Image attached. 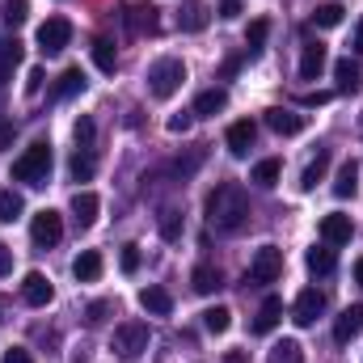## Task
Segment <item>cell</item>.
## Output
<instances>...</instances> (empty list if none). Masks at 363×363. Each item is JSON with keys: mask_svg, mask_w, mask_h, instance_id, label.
<instances>
[{"mask_svg": "<svg viewBox=\"0 0 363 363\" xmlns=\"http://www.w3.org/2000/svg\"><path fill=\"white\" fill-rule=\"evenodd\" d=\"M250 220V199L237 182H220L211 194H207V224L216 233H237L241 224Z\"/></svg>", "mask_w": 363, "mask_h": 363, "instance_id": "6da1fadb", "label": "cell"}, {"mask_svg": "<svg viewBox=\"0 0 363 363\" xmlns=\"http://www.w3.org/2000/svg\"><path fill=\"white\" fill-rule=\"evenodd\" d=\"M13 178L26 182V186H47L51 178V144H30L17 161H13Z\"/></svg>", "mask_w": 363, "mask_h": 363, "instance_id": "7a4b0ae2", "label": "cell"}, {"mask_svg": "<svg viewBox=\"0 0 363 363\" xmlns=\"http://www.w3.org/2000/svg\"><path fill=\"white\" fill-rule=\"evenodd\" d=\"M304 262H308V271H313V274H334V267H338V254H334V245H313Z\"/></svg>", "mask_w": 363, "mask_h": 363, "instance_id": "cb8c5ba5", "label": "cell"}, {"mask_svg": "<svg viewBox=\"0 0 363 363\" xmlns=\"http://www.w3.org/2000/svg\"><path fill=\"white\" fill-rule=\"evenodd\" d=\"M72 274H77V283H93V279H101V254H97V250H85V254H77V262H72Z\"/></svg>", "mask_w": 363, "mask_h": 363, "instance_id": "603a6c76", "label": "cell"}, {"mask_svg": "<svg viewBox=\"0 0 363 363\" xmlns=\"http://www.w3.org/2000/svg\"><path fill=\"white\" fill-rule=\"evenodd\" d=\"M334 81H338V89L342 93H359V85H363V72H359V64L347 55V60H338L334 64Z\"/></svg>", "mask_w": 363, "mask_h": 363, "instance_id": "7402d4cb", "label": "cell"}, {"mask_svg": "<svg viewBox=\"0 0 363 363\" xmlns=\"http://www.w3.org/2000/svg\"><path fill=\"white\" fill-rule=\"evenodd\" d=\"M271 363H304L300 342H296V338H283V342H274V347H271Z\"/></svg>", "mask_w": 363, "mask_h": 363, "instance_id": "4dcf8cb0", "label": "cell"}, {"mask_svg": "<svg viewBox=\"0 0 363 363\" xmlns=\"http://www.w3.org/2000/svg\"><path fill=\"white\" fill-rule=\"evenodd\" d=\"M355 283H359V287H363V258H359V262H355Z\"/></svg>", "mask_w": 363, "mask_h": 363, "instance_id": "f907efd6", "label": "cell"}, {"mask_svg": "<svg viewBox=\"0 0 363 363\" xmlns=\"http://www.w3.org/2000/svg\"><path fill=\"white\" fill-rule=\"evenodd\" d=\"M279 174H283V161H274V157H267V161H258V165H254V174H250V182H258L262 190H271V186H279Z\"/></svg>", "mask_w": 363, "mask_h": 363, "instance_id": "83f0119b", "label": "cell"}, {"mask_svg": "<svg viewBox=\"0 0 363 363\" xmlns=\"http://www.w3.org/2000/svg\"><path fill=\"white\" fill-rule=\"evenodd\" d=\"M140 304H144V313H152V317H169V313H174V296H169L165 287H157V283L140 291Z\"/></svg>", "mask_w": 363, "mask_h": 363, "instance_id": "d6986e66", "label": "cell"}, {"mask_svg": "<svg viewBox=\"0 0 363 363\" xmlns=\"http://www.w3.org/2000/svg\"><path fill=\"white\" fill-rule=\"evenodd\" d=\"M89 51H93V64H97V72H106V77H110V72L118 68V55H114V43H110V38H93Z\"/></svg>", "mask_w": 363, "mask_h": 363, "instance_id": "d4e9b609", "label": "cell"}, {"mask_svg": "<svg viewBox=\"0 0 363 363\" xmlns=\"http://www.w3.org/2000/svg\"><path fill=\"white\" fill-rule=\"evenodd\" d=\"M224 363H245V355H241V351H228V355H224Z\"/></svg>", "mask_w": 363, "mask_h": 363, "instance_id": "681fc988", "label": "cell"}, {"mask_svg": "<svg viewBox=\"0 0 363 363\" xmlns=\"http://www.w3.org/2000/svg\"><path fill=\"white\" fill-rule=\"evenodd\" d=\"M267 34H271V21H267V17H258V21H250V30H245V47H250V51H262V43H267Z\"/></svg>", "mask_w": 363, "mask_h": 363, "instance_id": "836d02e7", "label": "cell"}, {"mask_svg": "<svg viewBox=\"0 0 363 363\" xmlns=\"http://www.w3.org/2000/svg\"><path fill=\"white\" fill-rule=\"evenodd\" d=\"M321 313H325V296H321L317 287H304L300 300H296V308H291V321H296V325H317Z\"/></svg>", "mask_w": 363, "mask_h": 363, "instance_id": "9c48e42d", "label": "cell"}, {"mask_svg": "<svg viewBox=\"0 0 363 363\" xmlns=\"http://www.w3.org/2000/svg\"><path fill=\"white\" fill-rule=\"evenodd\" d=\"M207 21H211V9L203 4V0H186L178 13V26L186 34H199V30H207Z\"/></svg>", "mask_w": 363, "mask_h": 363, "instance_id": "2e32d148", "label": "cell"}, {"mask_svg": "<svg viewBox=\"0 0 363 363\" xmlns=\"http://www.w3.org/2000/svg\"><path fill=\"white\" fill-rule=\"evenodd\" d=\"M254 140H258V123H254V118H237V123L228 127V135H224V144H228L233 157H245V152L254 148Z\"/></svg>", "mask_w": 363, "mask_h": 363, "instance_id": "30bf717a", "label": "cell"}, {"mask_svg": "<svg viewBox=\"0 0 363 363\" xmlns=\"http://www.w3.org/2000/svg\"><path fill=\"white\" fill-rule=\"evenodd\" d=\"M359 334H363V304H351V308H342V317L334 321V342L347 347V342H355Z\"/></svg>", "mask_w": 363, "mask_h": 363, "instance_id": "7c38bea8", "label": "cell"}, {"mask_svg": "<svg viewBox=\"0 0 363 363\" xmlns=\"http://www.w3.org/2000/svg\"><path fill=\"white\" fill-rule=\"evenodd\" d=\"M220 17H224V21H237V17H241V0H224V4H220Z\"/></svg>", "mask_w": 363, "mask_h": 363, "instance_id": "7bdbcfd3", "label": "cell"}, {"mask_svg": "<svg viewBox=\"0 0 363 363\" xmlns=\"http://www.w3.org/2000/svg\"><path fill=\"white\" fill-rule=\"evenodd\" d=\"M325 64H330L325 47H321V43H308L304 55H300V77H304V81H317V77L325 72Z\"/></svg>", "mask_w": 363, "mask_h": 363, "instance_id": "ac0fdd59", "label": "cell"}, {"mask_svg": "<svg viewBox=\"0 0 363 363\" xmlns=\"http://www.w3.org/2000/svg\"><path fill=\"white\" fill-rule=\"evenodd\" d=\"M267 127H271L274 135H300V131H304V114L283 110V106H271V110H267Z\"/></svg>", "mask_w": 363, "mask_h": 363, "instance_id": "5bb4252c", "label": "cell"}, {"mask_svg": "<svg viewBox=\"0 0 363 363\" xmlns=\"http://www.w3.org/2000/svg\"><path fill=\"white\" fill-rule=\"evenodd\" d=\"M279 274H283V250L279 245H262L254 254V262H250V279L254 283H274Z\"/></svg>", "mask_w": 363, "mask_h": 363, "instance_id": "52a82bcc", "label": "cell"}, {"mask_svg": "<svg viewBox=\"0 0 363 363\" xmlns=\"http://www.w3.org/2000/svg\"><path fill=\"white\" fill-rule=\"evenodd\" d=\"M355 51H359V55H363V21H359V26H355Z\"/></svg>", "mask_w": 363, "mask_h": 363, "instance_id": "c3c4849f", "label": "cell"}, {"mask_svg": "<svg viewBox=\"0 0 363 363\" xmlns=\"http://www.w3.org/2000/svg\"><path fill=\"white\" fill-rule=\"evenodd\" d=\"M0 363H34V355H30L26 347H9V351H4V359H0Z\"/></svg>", "mask_w": 363, "mask_h": 363, "instance_id": "b9f144b4", "label": "cell"}, {"mask_svg": "<svg viewBox=\"0 0 363 363\" xmlns=\"http://www.w3.org/2000/svg\"><path fill=\"white\" fill-rule=\"evenodd\" d=\"M106 313H110V300H93L85 321H89V325H101V321H106Z\"/></svg>", "mask_w": 363, "mask_h": 363, "instance_id": "60d3db41", "label": "cell"}, {"mask_svg": "<svg viewBox=\"0 0 363 363\" xmlns=\"http://www.w3.org/2000/svg\"><path fill=\"white\" fill-rule=\"evenodd\" d=\"M93 169H97L93 152H89V148H81V152L72 157V178H77V182H89V178H93Z\"/></svg>", "mask_w": 363, "mask_h": 363, "instance_id": "d590c367", "label": "cell"}, {"mask_svg": "<svg viewBox=\"0 0 363 363\" xmlns=\"http://www.w3.org/2000/svg\"><path fill=\"white\" fill-rule=\"evenodd\" d=\"M13 135H17V131H13V123H0V152H9V148H13Z\"/></svg>", "mask_w": 363, "mask_h": 363, "instance_id": "ee69618b", "label": "cell"}, {"mask_svg": "<svg viewBox=\"0 0 363 363\" xmlns=\"http://www.w3.org/2000/svg\"><path fill=\"white\" fill-rule=\"evenodd\" d=\"M97 211H101V199L93 190H77L72 194V220H77V228H93L97 224Z\"/></svg>", "mask_w": 363, "mask_h": 363, "instance_id": "4fadbf2b", "label": "cell"}, {"mask_svg": "<svg viewBox=\"0 0 363 363\" xmlns=\"http://www.w3.org/2000/svg\"><path fill=\"white\" fill-rule=\"evenodd\" d=\"M325 101H330V93H308L304 97V106H325Z\"/></svg>", "mask_w": 363, "mask_h": 363, "instance_id": "7dc6e473", "label": "cell"}, {"mask_svg": "<svg viewBox=\"0 0 363 363\" xmlns=\"http://www.w3.org/2000/svg\"><path fill=\"white\" fill-rule=\"evenodd\" d=\"M68 43H72V21L68 17H47L38 26V51L43 55H60Z\"/></svg>", "mask_w": 363, "mask_h": 363, "instance_id": "8992f818", "label": "cell"}, {"mask_svg": "<svg viewBox=\"0 0 363 363\" xmlns=\"http://www.w3.org/2000/svg\"><path fill=\"white\" fill-rule=\"evenodd\" d=\"M72 131H77V144H81V148H89L93 144V118H77Z\"/></svg>", "mask_w": 363, "mask_h": 363, "instance_id": "ab89813d", "label": "cell"}, {"mask_svg": "<svg viewBox=\"0 0 363 363\" xmlns=\"http://www.w3.org/2000/svg\"><path fill=\"white\" fill-rule=\"evenodd\" d=\"M359 190V165L355 161H342V169H338V178H334V194L338 199H351Z\"/></svg>", "mask_w": 363, "mask_h": 363, "instance_id": "484cf974", "label": "cell"}, {"mask_svg": "<svg viewBox=\"0 0 363 363\" xmlns=\"http://www.w3.org/2000/svg\"><path fill=\"white\" fill-rule=\"evenodd\" d=\"M330 148H321L308 165H304V174H300V190H317V182H325V174H330Z\"/></svg>", "mask_w": 363, "mask_h": 363, "instance_id": "ffe728a7", "label": "cell"}, {"mask_svg": "<svg viewBox=\"0 0 363 363\" xmlns=\"http://www.w3.org/2000/svg\"><path fill=\"white\" fill-rule=\"evenodd\" d=\"M157 224H161V237H165V241H182V216L174 211V207H165Z\"/></svg>", "mask_w": 363, "mask_h": 363, "instance_id": "e575fe53", "label": "cell"}, {"mask_svg": "<svg viewBox=\"0 0 363 363\" xmlns=\"http://www.w3.org/2000/svg\"><path fill=\"white\" fill-rule=\"evenodd\" d=\"M190 123H194V114H186V110H178V114H169V123H165V127H169L174 135H186V131H190Z\"/></svg>", "mask_w": 363, "mask_h": 363, "instance_id": "f35d334b", "label": "cell"}, {"mask_svg": "<svg viewBox=\"0 0 363 363\" xmlns=\"http://www.w3.org/2000/svg\"><path fill=\"white\" fill-rule=\"evenodd\" d=\"M114 351H118L123 359H140V355L148 351V325H144V321H123V325L114 330Z\"/></svg>", "mask_w": 363, "mask_h": 363, "instance_id": "5b68a950", "label": "cell"}, {"mask_svg": "<svg viewBox=\"0 0 363 363\" xmlns=\"http://www.w3.org/2000/svg\"><path fill=\"white\" fill-rule=\"evenodd\" d=\"M203 325H207L211 334H228V330H233V313H228L224 304H216V308L203 313Z\"/></svg>", "mask_w": 363, "mask_h": 363, "instance_id": "1f68e13d", "label": "cell"}, {"mask_svg": "<svg viewBox=\"0 0 363 363\" xmlns=\"http://www.w3.org/2000/svg\"><path fill=\"white\" fill-rule=\"evenodd\" d=\"M85 89V72L81 68H64L60 72V85H55V97H77Z\"/></svg>", "mask_w": 363, "mask_h": 363, "instance_id": "f546056e", "label": "cell"}, {"mask_svg": "<svg viewBox=\"0 0 363 363\" xmlns=\"http://www.w3.org/2000/svg\"><path fill=\"white\" fill-rule=\"evenodd\" d=\"M26 17H30V4H26V0H9V4H4V21H9V30L26 26Z\"/></svg>", "mask_w": 363, "mask_h": 363, "instance_id": "8d00e7d4", "label": "cell"}, {"mask_svg": "<svg viewBox=\"0 0 363 363\" xmlns=\"http://www.w3.org/2000/svg\"><path fill=\"white\" fill-rule=\"evenodd\" d=\"M190 287H194L199 296H216V291L224 287V274H220V267H211V262H199V267L190 271Z\"/></svg>", "mask_w": 363, "mask_h": 363, "instance_id": "9a60e30c", "label": "cell"}, {"mask_svg": "<svg viewBox=\"0 0 363 363\" xmlns=\"http://www.w3.org/2000/svg\"><path fill=\"white\" fill-rule=\"evenodd\" d=\"M342 4H317V13H313V26H321V30H334V26H342Z\"/></svg>", "mask_w": 363, "mask_h": 363, "instance_id": "d6a6232c", "label": "cell"}, {"mask_svg": "<svg viewBox=\"0 0 363 363\" xmlns=\"http://www.w3.org/2000/svg\"><path fill=\"white\" fill-rule=\"evenodd\" d=\"M30 237H34V245H38V250L60 245V241H64V216H60V211H51V207H43V211L30 220Z\"/></svg>", "mask_w": 363, "mask_h": 363, "instance_id": "277c9868", "label": "cell"}, {"mask_svg": "<svg viewBox=\"0 0 363 363\" xmlns=\"http://www.w3.org/2000/svg\"><path fill=\"white\" fill-rule=\"evenodd\" d=\"M43 89V68H30V77H26V93H38Z\"/></svg>", "mask_w": 363, "mask_h": 363, "instance_id": "f6af8a7d", "label": "cell"}, {"mask_svg": "<svg viewBox=\"0 0 363 363\" xmlns=\"http://www.w3.org/2000/svg\"><path fill=\"white\" fill-rule=\"evenodd\" d=\"M9 271H13V250H9V245H0V279H4Z\"/></svg>", "mask_w": 363, "mask_h": 363, "instance_id": "bcb514c9", "label": "cell"}, {"mask_svg": "<svg viewBox=\"0 0 363 363\" xmlns=\"http://www.w3.org/2000/svg\"><path fill=\"white\" fill-rule=\"evenodd\" d=\"M118 267H123V274H135V271H140V245H123Z\"/></svg>", "mask_w": 363, "mask_h": 363, "instance_id": "74e56055", "label": "cell"}, {"mask_svg": "<svg viewBox=\"0 0 363 363\" xmlns=\"http://www.w3.org/2000/svg\"><path fill=\"white\" fill-rule=\"evenodd\" d=\"M186 85V64L182 60H174V55H165V60H157L152 68H148V93L152 97H174V93Z\"/></svg>", "mask_w": 363, "mask_h": 363, "instance_id": "3957f363", "label": "cell"}, {"mask_svg": "<svg viewBox=\"0 0 363 363\" xmlns=\"http://www.w3.org/2000/svg\"><path fill=\"white\" fill-rule=\"evenodd\" d=\"M21 300L30 304V308H47L51 300H55V287H51V279L43 271H30L21 279Z\"/></svg>", "mask_w": 363, "mask_h": 363, "instance_id": "ba28073f", "label": "cell"}, {"mask_svg": "<svg viewBox=\"0 0 363 363\" xmlns=\"http://www.w3.org/2000/svg\"><path fill=\"white\" fill-rule=\"evenodd\" d=\"M127 26H131V34H157L161 30V17H157L152 4H131L127 9Z\"/></svg>", "mask_w": 363, "mask_h": 363, "instance_id": "e0dca14e", "label": "cell"}, {"mask_svg": "<svg viewBox=\"0 0 363 363\" xmlns=\"http://www.w3.org/2000/svg\"><path fill=\"white\" fill-rule=\"evenodd\" d=\"M279 321H283V300L279 296H267L262 308H258V317H254V334H271Z\"/></svg>", "mask_w": 363, "mask_h": 363, "instance_id": "44dd1931", "label": "cell"}, {"mask_svg": "<svg viewBox=\"0 0 363 363\" xmlns=\"http://www.w3.org/2000/svg\"><path fill=\"white\" fill-rule=\"evenodd\" d=\"M21 211H26V199H21L17 190H0V224L21 220Z\"/></svg>", "mask_w": 363, "mask_h": 363, "instance_id": "f1b7e54d", "label": "cell"}, {"mask_svg": "<svg viewBox=\"0 0 363 363\" xmlns=\"http://www.w3.org/2000/svg\"><path fill=\"white\" fill-rule=\"evenodd\" d=\"M228 106V89H203L194 97V114H220Z\"/></svg>", "mask_w": 363, "mask_h": 363, "instance_id": "4316f807", "label": "cell"}, {"mask_svg": "<svg viewBox=\"0 0 363 363\" xmlns=\"http://www.w3.org/2000/svg\"><path fill=\"white\" fill-rule=\"evenodd\" d=\"M351 233H355L351 216H342V211L321 216V241H325V245H347V241H351Z\"/></svg>", "mask_w": 363, "mask_h": 363, "instance_id": "8fae6325", "label": "cell"}]
</instances>
